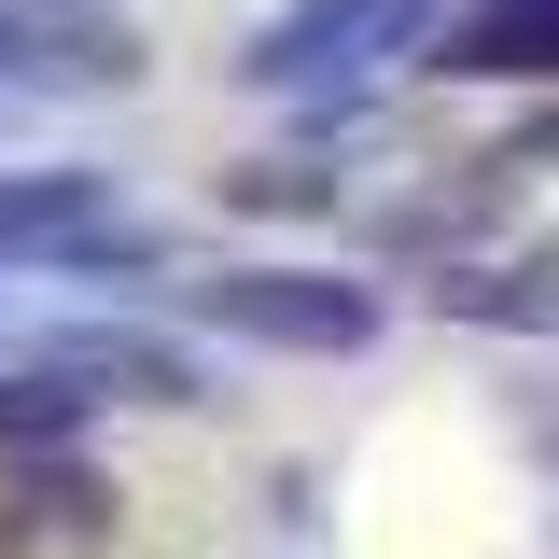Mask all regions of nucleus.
<instances>
[{"mask_svg":"<svg viewBox=\"0 0 559 559\" xmlns=\"http://www.w3.org/2000/svg\"><path fill=\"white\" fill-rule=\"evenodd\" d=\"M112 518V489L84 476V462H28L14 476V532H98Z\"/></svg>","mask_w":559,"mask_h":559,"instance_id":"obj_4","label":"nucleus"},{"mask_svg":"<svg viewBox=\"0 0 559 559\" xmlns=\"http://www.w3.org/2000/svg\"><path fill=\"white\" fill-rule=\"evenodd\" d=\"M210 336H252V349H364L378 336V294L336 266H224L182 294Z\"/></svg>","mask_w":559,"mask_h":559,"instance_id":"obj_2","label":"nucleus"},{"mask_svg":"<svg viewBox=\"0 0 559 559\" xmlns=\"http://www.w3.org/2000/svg\"><path fill=\"white\" fill-rule=\"evenodd\" d=\"M224 197H238V210H322L336 182H322V168H280V154H266V168H238Z\"/></svg>","mask_w":559,"mask_h":559,"instance_id":"obj_5","label":"nucleus"},{"mask_svg":"<svg viewBox=\"0 0 559 559\" xmlns=\"http://www.w3.org/2000/svg\"><path fill=\"white\" fill-rule=\"evenodd\" d=\"M433 70H462V84H559V0H476Z\"/></svg>","mask_w":559,"mask_h":559,"instance_id":"obj_3","label":"nucleus"},{"mask_svg":"<svg viewBox=\"0 0 559 559\" xmlns=\"http://www.w3.org/2000/svg\"><path fill=\"white\" fill-rule=\"evenodd\" d=\"M419 28H433V0H280L266 28L238 43V84H266V98H336L364 70L419 57Z\"/></svg>","mask_w":559,"mask_h":559,"instance_id":"obj_1","label":"nucleus"}]
</instances>
